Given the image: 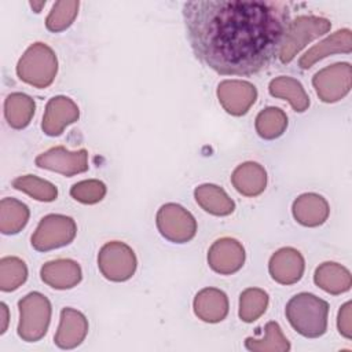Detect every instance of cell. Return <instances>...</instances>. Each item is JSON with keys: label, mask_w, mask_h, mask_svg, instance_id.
<instances>
[{"label": "cell", "mask_w": 352, "mask_h": 352, "mask_svg": "<svg viewBox=\"0 0 352 352\" xmlns=\"http://www.w3.org/2000/svg\"><path fill=\"white\" fill-rule=\"evenodd\" d=\"M217 99L223 109L231 116H243L254 104L257 89L249 81L224 80L217 85Z\"/></svg>", "instance_id": "cell-11"}, {"label": "cell", "mask_w": 352, "mask_h": 352, "mask_svg": "<svg viewBox=\"0 0 352 352\" xmlns=\"http://www.w3.org/2000/svg\"><path fill=\"white\" fill-rule=\"evenodd\" d=\"M254 128L261 139L274 140L285 133L287 128V116L279 107H267L257 114Z\"/></svg>", "instance_id": "cell-27"}, {"label": "cell", "mask_w": 352, "mask_h": 352, "mask_svg": "<svg viewBox=\"0 0 352 352\" xmlns=\"http://www.w3.org/2000/svg\"><path fill=\"white\" fill-rule=\"evenodd\" d=\"M231 183L239 194L245 197H257L265 190L267 172L258 162L248 161L234 169Z\"/></svg>", "instance_id": "cell-20"}, {"label": "cell", "mask_w": 352, "mask_h": 352, "mask_svg": "<svg viewBox=\"0 0 352 352\" xmlns=\"http://www.w3.org/2000/svg\"><path fill=\"white\" fill-rule=\"evenodd\" d=\"M34 162L41 169H48L69 177L88 170L89 166L88 151L85 148L69 151L63 146H56L38 154Z\"/></svg>", "instance_id": "cell-10"}, {"label": "cell", "mask_w": 352, "mask_h": 352, "mask_svg": "<svg viewBox=\"0 0 352 352\" xmlns=\"http://www.w3.org/2000/svg\"><path fill=\"white\" fill-rule=\"evenodd\" d=\"M292 213L298 224L304 227H318L327 220L330 208L322 195L305 192L294 199Z\"/></svg>", "instance_id": "cell-18"}, {"label": "cell", "mask_w": 352, "mask_h": 352, "mask_svg": "<svg viewBox=\"0 0 352 352\" xmlns=\"http://www.w3.org/2000/svg\"><path fill=\"white\" fill-rule=\"evenodd\" d=\"M197 204L213 216H228L234 212L235 204L228 194L216 184H201L194 190Z\"/></svg>", "instance_id": "cell-22"}, {"label": "cell", "mask_w": 352, "mask_h": 352, "mask_svg": "<svg viewBox=\"0 0 352 352\" xmlns=\"http://www.w3.org/2000/svg\"><path fill=\"white\" fill-rule=\"evenodd\" d=\"M195 56L219 74L252 76L278 56L290 22L285 1L195 0L183 6Z\"/></svg>", "instance_id": "cell-1"}, {"label": "cell", "mask_w": 352, "mask_h": 352, "mask_svg": "<svg viewBox=\"0 0 352 352\" xmlns=\"http://www.w3.org/2000/svg\"><path fill=\"white\" fill-rule=\"evenodd\" d=\"M34 100L22 92H12L4 100V117L14 129L26 128L34 116Z\"/></svg>", "instance_id": "cell-24"}, {"label": "cell", "mask_w": 352, "mask_h": 352, "mask_svg": "<svg viewBox=\"0 0 352 352\" xmlns=\"http://www.w3.org/2000/svg\"><path fill=\"white\" fill-rule=\"evenodd\" d=\"M12 187L41 202H52L58 197V188L52 183L34 175H25L14 179Z\"/></svg>", "instance_id": "cell-29"}, {"label": "cell", "mask_w": 352, "mask_h": 352, "mask_svg": "<svg viewBox=\"0 0 352 352\" xmlns=\"http://www.w3.org/2000/svg\"><path fill=\"white\" fill-rule=\"evenodd\" d=\"M305 270L302 254L294 248H282L276 250L268 263L271 278L280 285L297 283Z\"/></svg>", "instance_id": "cell-14"}, {"label": "cell", "mask_w": 352, "mask_h": 352, "mask_svg": "<svg viewBox=\"0 0 352 352\" xmlns=\"http://www.w3.org/2000/svg\"><path fill=\"white\" fill-rule=\"evenodd\" d=\"M58 73V59L51 47L44 43L32 44L21 56L16 65V74L23 82L47 88Z\"/></svg>", "instance_id": "cell-3"}, {"label": "cell", "mask_w": 352, "mask_h": 352, "mask_svg": "<svg viewBox=\"0 0 352 352\" xmlns=\"http://www.w3.org/2000/svg\"><path fill=\"white\" fill-rule=\"evenodd\" d=\"M18 308L19 322L16 333L19 338L26 342L40 341L47 334L51 322L52 308L50 300L38 292H32L19 300Z\"/></svg>", "instance_id": "cell-4"}, {"label": "cell", "mask_w": 352, "mask_h": 352, "mask_svg": "<svg viewBox=\"0 0 352 352\" xmlns=\"http://www.w3.org/2000/svg\"><path fill=\"white\" fill-rule=\"evenodd\" d=\"M268 307V294L263 289L249 287L245 289L239 296V311L238 315L242 322L252 323L257 320Z\"/></svg>", "instance_id": "cell-28"}, {"label": "cell", "mask_w": 352, "mask_h": 352, "mask_svg": "<svg viewBox=\"0 0 352 352\" xmlns=\"http://www.w3.org/2000/svg\"><path fill=\"white\" fill-rule=\"evenodd\" d=\"M80 117L78 106L67 96H54L47 102L41 129L47 136H59L65 128Z\"/></svg>", "instance_id": "cell-13"}, {"label": "cell", "mask_w": 352, "mask_h": 352, "mask_svg": "<svg viewBox=\"0 0 352 352\" xmlns=\"http://www.w3.org/2000/svg\"><path fill=\"white\" fill-rule=\"evenodd\" d=\"M331 28L329 19L316 15H300L289 22L279 50L282 63H289L312 40L326 34Z\"/></svg>", "instance_id": "cell-5"}, {"label": "cell", "mask_w": 352, "mask_h": 352, "mask_svg": "<svg viewBox=\"0 0 352 352\" xmlns=\"http://www.w3.org/2000/svg\"><path fill=\"white\" fill-rule=\"evenodd\" d=\"M265 336L261 340L248 337L245 340V348L252 352H287L290 351V342L285 337L280 326L271 320L264 327Z\"/></svg>", "instance_id": "cell-26"}, {"label": "cell", "mask_w": 352, "mask_h": 352, "mask_svg": "<svg viewBox=\"0 0 352 352\" xmlns=\"http://www.w3.org/2000/svg\"><path fill=\"white\" fill-rule=\"evenodd\" d=\"M76 234L77 226L70 216L51 213L40 220L30 243L37 252H48L69 245Z\"/></svg>", "instance_id": "cell-6"}, {"label": "cell", "mask_w": 352, "mask_h": 352, "mask_svg": "<svg viewBox=\"0 0 352 352\" xmlns=\"http://www.w3.org/2000/svg\"><path fill=\"white\" fill-rule=\"evenodd\" d=\"M88 334V320L85 315L74 308L66 307L60 311L59 326L54 342L60 349H73L78 346Z\"/></svg>", "instance_id": "cell-15"}, {"label": "cell", "mask_w": 352, "mask_h": 352, "mask_svg": "<svg viewBox=\"0 0 352 352\" xmlns=\"http://www.w3.org/2000/svg\"><path fill=\"white\" fill-rule=\"evenodd\" d=\"M337 329L338 333L351 340L352 338V304L351 301H346L338 311L337 316Z\"/></svg>", "instance_id": "cell-33"}, {"label": "cell", "mask_w": 352, "mask_h": 352, "mask_svg": "<svg viewBox=\"0 0 352 352\" xmlns=\"http://www.w3.org/2000/svg\"><path fill=\"white\" fill-rule=\"evenodd\" d=\"M314 282L326 293L337 296L351 289L352 276L349 270L344 265L334 261H326L315 270Z\"/></svg>", "instance_id": "cell-21"}, {"label": "cell", "mask_w": 352, "mask_h": 352, "mask_svg": "<svg viewBox=\"0 0 352 352\" xmlns=\"http://www.w3.org/2000/svg\"><path fill=\"white\" fill-rule=\"evenodd\" d=\"M0 315H1V324H0V333H6L8 326V307L4 302H0Z\"/></svg>", "instance_id": "cell-34"}, {"label": "cell", "mask_w": 352, "mask_h": 352, "mask_svg": "<svg viewBox=\"0 0 352 352\" xmlns=\"http://www.w3.org/2000/svg\"><path fill=\"white\" fill-rule=\"evenodd\" d=\"M155 224L160 234L173 243H186L197 234V221L194 216L179 204L162 205L155 216Z\"/></svg>", "instance_id": "cell-8"}, {"label": "cell", "mask_w": 352, "mask_h": 352, "mask_svg": "<svg viewBox=\"0 0 352 352\" xmlns=\"http://www.w3.org/2000/svg\"><path fill=\"white\" fill-rule=\"evenodd\" d=\"M243 263L245 249L242 243L234 238H220L214 241L208 250V264L220 275H231L238 272Z\"/></svg>", "instance_id": "cell-12"}, {"label": "cell", "mask_w": 352, "mask_h": 352, "mask_svg": "<svg viewBox=\"0 0 352 352\" xmlns=\"http://www.w3.org/2000/svg\"><path fill=\"white\" fill-rule=\"evenodd\" d=\"M45 6V1H38V3H36V1H30V7L33 8V11L34 12H40L41 11V8Z\"/></svg>", "instance_id": "cell-35"}, {"label": "cell", "mask_w": 352, "mask_h": 352, "mask_svg": "<svg viewBox=\"0 0 352 352\" xmlns=\"http://www.w3.org/2000/svg\"><path fill=\"white\" fill-rule=\"evenodd\" d=\"M138 260L131 246L120 241L104 243L98 253V268L111 282H125L136 271Z\"/></svg>", "instance_id": "cell-7"}, {"label": "cell", "mask_w": 352, "mask_h": 352, "mask_svg": "<svg viewBox=\"0 0 352 352\" xmlns=\"http://www.w3.org/2000/svg\"><path fill=\"white\" fill-rule=\"evenodd\" d=\"M41 280L52 289L66 290L77 286L82 279L81 267L72 258L47 261L40 270Z\"/></svg>", "instance_id": "cell-16"}, {"label": "cell", "mask_w": 352, "mask_h": 352, "mask_svg": "<svg viewBox=\"0 0 352 352\" xmlns=\"http://www.w3.org/2000/svg\"><path fill=\"white\" fill-rule=\"evenodd\" d=\"M78 7L80 3L74 0L56 1L45 19V28L52 33L66 30L74 22L78 14Z\"/></svg>", "instance_id": "cell-31"}, {"label": "cell", "mask_w": 352, "mask_h": 352, "mask_svg": "<svg viewBox=\"0 0 352 352\" xmlns=\"http://www.w3.org/2000/svg\"><path fill=\"white\" fill-rule=\"evenodd\" d=\"M192 308L202 322L219 323L228 315V297L220 289L205 287L195 294Z\"/></svg>", "instance_id": "cell-17"}, {"label": "cell", "mask_w": 352, "mask_h": 352, "mask_svg": "<svg viewBox=\"0 0 352 352\" xmlns=\"http://www.w3.org/2000/svg\"><path fill=\"white\" fill-rule=\"evenodd\" d=\"M271 96L287 100L294 111L302 113L309 107V96L301 82L289 76H280L271 80L268 85Z\"/></svg>", "instance_id": "cell-23"}, {"label": "cell", "mask_w": 352, "mask_h": 352, "mask_svg": "<svg viewBox=\"0 0 352 352\" xmlns=\"http://www.w3.org/2000/svg\"><path fill=\"white\" fill-rule=\"evenodd\" d=\"M352 51V32L349 29H341L326 37L319 44L309 48L298 60L301 69L312 67L318 60L334 55V54H349Z\"/></svg>", "instance_id": "cell-19"}, {"label": "cell", "mask_w": 352, "mask_h": 352, "mask_svg": "<svg viewBox=\"0 0 352 352\" xmlns=\"http://www.w3.org/2000/svg\"><path fill=\"white\" fill-rule=\"evenodd\" d=\"M30 212L29 208L15 199L3 198L0 202V231L4 235H15L28 224Z\"/></svg>", "instance_id": "cell-25"}, {"label": "cell", "mask_w": 352, "mask_h": 352, "mask_svg": "<svg viewBox=\"0 0 352 352\" xmlns=\"http://www.w3.org/2000/svg\"><path fill=\"white\" fill-rule=\"evenodd\" d=\"M290 326L302 337L318 338L327 330L329 304L312 293L293 296L285 308Z\"/></svg>", "instance_id": "cell-2"}, {"label": "cell", "mask_w": 352, "mask_h": 352, "mask_svg": "<svg viewBox=\"0 0 352 352\" xmlns=\"http://www.w3.org/2000/svg\"><path fill=\"white\" fill-rule=\"evenodd\" d=\"M28 279V267L25 261L15 256H7L0 260V289L14 292Z\"/></svg>", "instance_id": "cell-30"}, {"label": "cell", "mask_w": 352, "mask_h": 352, "mask_svg": "<svg viewBox=\"0 0 352 352\" xmlns=\"http://www.w3.org/2000/svg\"><path fill=\"white\" fill-rule=\"evenodd\" d=\"M352 66L348 62H338L320 69L312 77L316 95L324 103H334L345 98L351 91Z\"/></svg>", "instance_id": "cell-9"}, {"label": "cell", "mask_w": 352, "mask_h": 352, "mask_svg": "<svg viewBox=\"0 0 352 352\" xmlns=\"http://www.w3.org/2000/svg\"><path fill=\"white\" fill-rule=\"evenodd\" d=\"M106 184L98 179H88L77 182L70 188V195L77 202L94 205L100 202L106 195Z\"/></svg>", "instance_id": "cell-32"}]
</instances>
